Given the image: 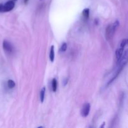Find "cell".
Wrapping results in <instances>:
<instances>
[{
    "label": "cell",
    "mask_w": 128,
    "mask_h": 128,
    "mask_svg": "<svg viewBox=\"0 0 128 128\" xmlns=\"http://www.w3.org/2000/svg\"><path fill=\"white\" fill-rule=\"evenodd\" d=\"M120 25L119 21H116L112 24H110L107 26L106 30V38L107 40H111L114 36L116 30Z\"/></svg>",
    "instance_id": "6da1fadb"
},
{
    "label": "cell",
    "mask_w": 128,
    "mask_h": 128,
    "mask_svg": "<svg viewBox=\"0 0 128 128\" xmlns=\"http://www.w3.org/2000/svg\"><path fill=\"white\" fill-rule=\"evenodd\" d=\"M15 4L13 1H9L2 6V12H9L14 8Z\"/></svg>",
    "instance_id": "7a4b0ae2"
},
{
    "label": "cell",
    "mask_w": 128,
    "mask_h": 128,
    "mask_svg": "<svg viewBox=\"0 0 128 128\" xmlns=\"http://www.w3.org/2000/svg\"><path fill=\"white\" fill-rule=\"evenodd\" d=\"M2 48H3L4 50L7 53L11 54L13 51V47H12V44L9 41H6V40H4L2 42Z\"/></svg>",
    "instance_id": "3957f363"
},
{
    "label": "cell",
    "mask_w": 128,
    "mask_h": 128,
    "mask_svg": "<svg viewBox=\"0 0 128 128\" xmlns=\"http://www.w3.org/2000/svg\"><path fill=\"white\" fill-rule=\"evenodd\" d=\"M91 110V106L89 103H86L83 106L81 111V114L82 117L86 118L89 115Z\"/></svg>",
    "instance_id": "277c9868"
},
{
    "label": "cell",
    "mask_w": 128,
    "mask_h": 128,
    "mask_svg": "<svg viewBox=\"0 0 128 128\" xmlns=\"http://www.w3.org/2000/svg\"><path fill=\"white\" fill-rule=\"evenodd\" d=\"M124 49L120 47V48L118 49L116 51V59H117V62H118L120 61V60H121V57L122 56V54H123L124 52Z\"/></svg>",
    "instance_id": "5b68a950"
},
{
    "label": "cell",
    "mask_w": 128,
    "mask_h": 128,
    "mask_svg": "<svg viewBox=\"0 0 128 128\" xmlns=\"http://www.w3.org/2000/svg\"><path fill=\"white\" fill-rule=\"evenodd\" d=\"M50 59L51 62H53L54 60V46H51V50H50Z\"/></svg>",
    "instance_id": "8992f818"
},
{
    "label": "cell",
    "mask_w": 128,
    "mask_h": 128,
    "mask_svg": "<svg viewBox=\"0 0 128 128\" xmlns=\"http://www.w3.org/2000/svg\"><path fill=\"white\" fill-rule=\"evenodd\" d=\"M45 92H46V88H45V87H43L41 90V92H40V100H41V102L42 103L44 102V100Z\"/></svg>",
    "instance_id": "52a82bcc"
},
{
    "label": "cell",
    "mask_w": 128,
    "mask_h": 128,
    "mask_svg": "<svg viewBox=\"0 0 128 128\" xmlns=\"http://www.w3.org/2000/svg\"><path fill=\"white\" fill-rule=\"evenodd\" d=\"M52 90L53 92H56V90H57V86H58V82L57 80L56 79L54 78L53 80H52Z\"/></svg>",
    "instance_id": "ba28073f"
},
{
    "label": "cell",
    "mask_w": 128,
    "mask_h": 128,
    "mask_svg": "<svg viewBox=\"0 0 128 128\" xmlns=\"http://www.w3.org/2000/svg\"><path fill=\"white\" fill-rule=\"evenodd\" d=\"M82 16L85 19L88 20L90 16V9L86 8L82 11Z\"/></svg>",
    "instance_id": "9c48e42d"
},
{
    "label": "cell",
    "mask_w": 128,
    "mask_h": 128,
    "mask_svg": "<svg viewBox=\"0 0 128 128\" xmlns=\"http://www.w3.org/2000/svg\"><path fill=\"white\" fill-rule=\"evenodd\" d=\"M8 86L9 88L10 89L13 88L15 86L14 81H12V80H8Z\"/></svg>",
    "instance_id": "30bf717a"
},
{
    "label": "cell",
    "mask_w": 128,
    "mask_h": 128,
    "mask_svg": "<svg viewBox=\"0 0 128 128\" xmlns=\"http://www.w3.org/2000/svg\"><path fill=\"white\" fill-rule=\"evenodd\" d=\"M128 44V40L127 39H124V40H122V41L121 42V44H120V47L122 48H124L125 46L127 45Z\"/></svg>",
    "instance_id": "8fae6325"
},
{
    "label": "cell",
    "mask_w": 128,
    "mask_h": 128,
    "mask_svg": "<svg viewBox=\"0 0 128 128\" xmlns=\"http://www.w3.org/2000/svg\"><path fill=\"white\" fill-rule=\"evenodd\" d=\"M67 50V44H66V42H64L62 43V44L61 45V48H60V52H64V51H66Z\"/></svg>",
    "instance_id": "7c38bea8"
},
{
    "label": "cell",
    "mask_w": 128,
    "mask_h": 128,
    "mask_svg": "<svg viewBox=\"0 0 128 128\" xmlns=\"http://www.w3.org/2000/svg\"><path fill=\"white\" fill-rule=\"evenodd\" d=\"M2 6H3V4H0V12H2Z\"/></svg>",
    "instance_id": "4fadbf2b"
},
{
    "label": "cell",
    "mask_w": 128,
    "mask_h": 128,
    "mask_svg": "<svg viewBox=\"0 0 128 128\" xmlns=\"http://www.w3.org/2000/svg\"><path fill=\"white\" fill-rule=\"evenodd\" d=\"M104 125H105V122H104V124H102V126H100V128H104Z\"/></svg>",
    "instance_id": "5bb4252c"
},
{
    "label": "cell",
    "mask_w": 128,
    "mask_h": 128,
    "mask_svg": "<svg viewBox=\"0 0 128 128\" xmlns=\"http://www.w3.org/2000/svg\"><path fill=\"white\" fill-rule=\"evenodd\" d=\"M13 1H17V0H13Z\"/></svg>",
    "instance_id": "9a60e30c"
}]
</instances>
